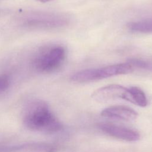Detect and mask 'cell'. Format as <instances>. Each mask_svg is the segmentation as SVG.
Instances as JSON below:
<instances>
[{"instance_id": "1", "label": "cell", "mask_w": 152, "mask_h": 152, "mask_svg": "<svg viewBox=\"0 0 152 152\" xmlns=\"http://www.w3.org/2000/svg\"><path fill=\"white\" fill-rule=\"evenodd\" d=\"M23 122L30 130L48 134L57 132L62 128L48 104L41 100L31 101L26 106Z\"/></svg>"}, {"instance_id": "2", "label": "cell", "mask_w": 152, "mask_h": 152, "mask_svg": "<svg viewBox=\"0 0 152 152\" xmlns=\"http://www.w3.org/2000/svg\"><path fill=\"white\" fill-rule=\"evenodd\" d=\"M134 69V67L130 63L127 62L98 68L81 70L73 74L71 79L74 82H90L115 75L129 74L132 72Z\"/></svg>"}, {"instance_id": "3", "label": "cell", "mask_w": 152, "mask_h": 152, "mask_svg": "<svg viewBox=\"0 0 152 152\" xmlns=\"http://www.w3.org/2000/svg\"><path fill=\"white\" fill-rule=\"evenodd\" d=\"M66 56L65 49L59 45L49 47L42 50L34 61L35 68L40 72L50 73L63 64Z\"/></svg>"}, {"instance_id": "4", "label": "cell", "mask_w": 152, "mask_h": 152, "mask_svg": "<svg viewBox=\"0 0 152 152\" xmlns=\"http://www.w3.org/2000/svg\"><path fill=\"white\" fill-rule=\"evenodd\" d=\"M128 88L119 84H110L100 87L91 94V98L99 103H104L121 99L126 100Z\"/></svg>"}, {"instance_id": "5", "label": "cell", "mask_w": 152, "mask_h": 152, "mask_svg": "<svg viewBox=\"0 0 152 152\" xmlns=\"http://www.w3.org/2000/svg\"><path fill=\"white\" fill-rule=\"evenodd\" d=\"M99 129L109 135L126 141H136L140 139V134L136 131L112 123H100Z\"/></svg>"}, {"instance_id": "6", "label": "cell", "mask_w": 152, "mask_h": 152, "mask_svg": "<svg viewBox=\"0 0 152 152\" xmlns=\"http://www.w3.org/2000/svg\"><path fill=\"white\" fill-rule=\"evenodd\" d=\"M104 118L131 121L137 119L138 113L132 108L125 106H113L104 109L101 112Z\"/></svg>"}, {"instance_id": "7", "label": "cell", "mask_w": 152, "mask_h": 152, "mask_svg": "<svg viewBox=\"0 0 152 152\" xmlns=\"http://www.w3.org/2000/svg\"><path fill=\"white\" fill-rule=\"evenodd\" d=\"M49 144L43 142H28L13 145H0V152H52Z\"/></svg>"}, {"instance_id": "8", "label": "cell", "mask_w": 152, "mask_h": 152, "mask_svg": "<svg viewBox=\"0 0 152 152\" xmlns=\"http://www.w3.org/2000/svg\"><path fill=\"white\" fill-rule=\"evenodd\" d=\"M126 100L140 107L146 106L148 103L144 92L139 87L134 86L128 88V94Z\"/></svg>"}, {"instance_id": "9", "label": "cell", "mask_w": 152, "mask_h": 152, "mask_svg": "<svg viewBox=\"0 0 152 152\" xmlns=\"http://www.w3.org/2000/svg\"><path fill=\"white\" fill-rule=\"evenodd\" d=\"M129 30L140 33H152V16L143 20L130 22L127 24Z\"/></svg>"}, {"instance_id": "10", "label": "cell", "mask_w": 152, "mask_h": 152, "mask_svg": "<svg viewBox=\"0 0 152 152\" xmlns=\"http://www.w3.org/2000/svg\"><path fill=\"white\" fill-rule=\"evenodd\" d=\"M11 80L8 75L2 74L0 75V94L6 91L10 86Z\"/></svg>"}, {"instance_id": "11", "label": "cell", "mask_w": 152, "mask_h": 152, "mask_svg": "<svg viewBox=\"0 0 152 152\" xmlns=\"http://www.w3.org/2000/svg\"><path fill=\"white\" fill-rule=\"evenodd\" d=\"M35 1L40 2H42V3H46V2H50V1H52L53 0H35Z\"/></svg>"}]
</instances>
